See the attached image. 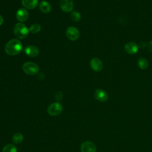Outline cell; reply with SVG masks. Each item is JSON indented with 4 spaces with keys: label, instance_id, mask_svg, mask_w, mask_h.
<instances>
[{
    "label": "cell",
    "instance_id": "obj_1",
    "mask_svg": "<svg viewBox=\"0 0 152 152\" xmlns=\"http://www.w3.org/2000/svg\"><path fill=\"white\" fill-rule=\"evenodd\" d=\"M23 49L21 42L16 39H13L9 40L5 45V52L10 55L14 56L19 54Z\"/></svg>",
    "mask_w": 152,
    "mask_h": 152
},
{
    "label": "cell",
    "instance_id": "obj_2",
    "mask_svg": "<svg viewBox=\"0 0 152 152\" xmlns=\"http://www.w3.org/2000/svg\"><path fill=\"white\" fill-rule=\"evenodd\" d=\"M29 33V30L25 24L21 23H17L14 27V33L18 39L26 38Z\"/></svg>",
    "mask_w": 152,
    "mask_h": 152
},
{
    "label": "cell",
    "instance_id": "obj_3",
    "mask_svg": "<svg viewBox=\"0 0 152 152\" xmlns=\"http://www.w3.org/2000/svg\"><path fill=\"white\" fill-rule=\"evenodd\" d=\"M23 69L26 74L33 75L37 74L39 69L36 64L32 62H27L23 64Z\"/></svg>",
    "mask_w": 152,
    "mask_h": 152
},
{
    "label": "cell",
    "instance_id": "obj_4",
    "mask_svg": "<svg viewBox=\"0 0 152 152\" xmlns=\"http://www.w3.org/2000/svg\"><path fill=\"white\" fill-rule=\"evenodd\" d=\"M63 110V106L59 102H54L50 104L48 107V112L51 116L60 115Z\"/></svg>",
    "mask_w": 152,
    "mask_h": 152
},
{
    "label": "cell",
    "instance_id": "obj_5",
    "mask_svg": "<svg viewBox=\"0 0 152 152\" xmlns=\"http://www.w3.org/2000/svg\"><path fill=\"white\" fill-rule=\"evenodd\" d=\"M66 35L69 40L74 41L78 39L80 36V31L77 28L71 26L67 28L66 31Z\"/></svg>",
    "mask_w": 152,
    "mask_h": 152
},
{
    "label": "cell",
    "instance_id": "obj_6",
    "mask_svg": "<svg viewBox=\"0 0 152 152\" xmlns=\"http://www.w3.org/2000/svg\"><path fill=\"white\" fill-rule=\"evenodd\" d=\"M81 152H96V146L92 141H84L81 145Z\"/></svg>",
    "mask_w": 152,
    "mask_h": 152
},
{
    "label": "cell",
    "instance_id": "obj_7",
    "mask_svg": "<svg viewBox=\"0 0 152 152\" xmlns=\"http://www.w3.org/2000/svg\"><path fill=\"white\" fill-rule=\"evenodd\" d=\"M59 5L64 12H69L73 10L74 2L72 0H61Z\"/></svg>",
    "mask_w": 152,
    "mask_h": 152
},
{
    "label": "cell",
    "instance_id": "obj_8",
    "mask_svg": "<svg viewBox=\"0 0 152 152\" xmlns=\"http://www.w3.org/2000/svg\"><path fill=\"white\" fill-rule=\"evenodd\" d=\"M94 97L99 102H104L108 99V94L104 90L97 88L94 91Z\"/></svg>",
    "mask_w": 152,
    "mask_h": 152
},
{
    "label": "cell",
    "instance_id": "obj_9",
    "mask_svg": "<svg viewBox=\"0 0 152 152\" xmlns=\"http://www.w3.org/2000/svg\"><path fill=\"white\" fill-rule=\"evenodd\" d=\"M124 49L125 52L130 55H133L136 53L138 50V45L133 42H130L127 43L125 46Z\"/></svg>",
    "mask_w": 152,
    "mask_h": 152
},
{
    "label": "cell",
    "instance_id": "obj_10",
    "mask_svg": "<svg viewBox=\"0 0 152 152\" xmlns=\"http://www.w3.org/2000/svg\"><path fill=\"white\" fill-rule=\"evenodd\" d=\"M90 66L95 71H100L103 69V63L100 59L97 58H93L90 61Z\"/></svg>",
    "mask_w": 152,
    "mask_h": 152
},
{
    "label": "cell",
    "instance_id": "obj_11",
    "mask_svg": "<svg viewBox=\"0 0 152 152\" xmlns=\"http://www.w3.org/2000/svg\"><path fill=\"white\" fill-rule=\"evenodd\" d=\"M28 18V11L24 8L19 9L16 12V18L20 22L26 21Z\"/></svg>",
    "mask_w": 152,
    "mask_h": 152
},
{
    "label": "cell",
    "instance_id": "obj_12",
    "mask_svg": "<svg viewBox=\"0 0 152 152\" xmlns=\"http://www.w3.org/2000/svg\"><path fill=\"white\" fill-rule=\"evenodd\" d=\"M24 52L26 54L30 57H35L37 56L39 53V49L33 45H29L27 46L24 49Z\"/></svg>",
    "mask_w": 152,
    "mask_h": 152
},
{
    "label": "cell",
    "instance_id": "obj_13",
    "mask_svg": "<svg viewBox=\"0 0 152 152\" xmlns=\"http://www.w3.org/2000/svg\"><path fill=\"white\" fill-rule=\"evenodd\" d=\"M21 3L26 8L32 10L37 7L38 0H22Z\"/></svg>",
    "mask_w": 152,
    "mask_h": 152
},
{
    "label": "cell",
    "instance_id": "obj_14",
    "mask_svg": "<svg viewBox=\"0 0 152 152\" xmlns=\"http://www.w3.org/2000/svg\"><path fill=\"white\" fill-rule=\"evenodd\" d=\"M39 9L44 13H48L51 10V6L47 1H42L39 5Z\"/></svg>",
    "mask_w": 152,
    "mask_h": 152
},
{
    "label": "cell",
    "instance_id": "obj_15",
    "mask_svg": "<svg viewBox=\"0 0 152 152\" xmlns=\"http://www.w3.org/2000/svg\"><path fill=\"white\" fill-rule=\"evenodd\" d=\"M23 139H24V137H23V134L20 132H17V133H15L13 135L12 141L14 144H20L21 142H22V141H23Z\"/></svg>",
    "mask_w": 152,
    "mask_h": 152
},
{
    "label": "cell",
    "instance_id": "obj_16",
    "mask_svg": "<svg viewBox=\"0 0 152 152\" xmlns=\"http://www.w3.org/2000/svg\"><path fill=\"white\" fill-rule=\"evenodd\" d=\"M138 65L141 69H145L148 65L147 60L144 58H140L138 61Z\"/></svg>",
    "mask_w": 152,
    "mask_h": 152
},
{
    "label": "cell",
    "instance_id": "obj_17",
    "mask_svg": "<svg viewBox=\"0 0 152 152\" xmlns=\"http://www.w3.org/2000/svg\"><path fill=\"white\" fill-rule=\"evenodd\" d=\"M2 152H17V148L14 144H8L4 146Z\"/></svg>",
    "mask_w": 152,
    "mask_h": 152
},
{
    "label": "cell",
    "instance_id": "obj_18",
    "mask_svg": "<svg viewBox=\"0 0 152 152\" xmlns=\"http://www.w3.org/2000/svg\"><path fill=\"white\" fill-rule=\"evenodd\" d=\"M71 18L73 21H74L75 22H78L81 20V15L80 13L78 12V11H74L71 14Z\"/></svg>",
    "mask_w": 152,
    "mask_h": 152
},
{
    "label": "cell",
    "instance_id": "obj_19",
    "mask_svg": "<svg viewBox=\"0 0 152 152\" xmlns=\"http://www.w3.org/2000/svg\"><path fill=\"white\" fill-rule=\"evenodd\" d=\"M28 30L29 31L32 33H36L41 30V26L38 24H34L30 27Z\"/></svg>",
    "mask_w": 152,
    "mask_h": 152
},
{
    "label": "cell",
    "instance_id": "obj_20",
    "mask_svg": "<svg viewBox=\"0 0 152 152\" xmlns=\"http://www.w3.org/2000/svg\"><path fill=\"white\" fill-rule=\"evenodd\" d=\"M55 98L57 100H61L62 98V94L61 91L56 93V94H55Z\"/></svg>",
    "mask_w": 152,
    "mask_h": 152
},
{
    "label": "cell",
    "instance_id": "obj_21",
    "mask_svg": "<svg viewBox=\"0 0 152 152\" xmlns=\"http://www.w3.org/2000/svg\"><path fill=\"white\" fill-rule=\"evenodd\" d=\"M148 49L150 52H152V40L148 44Z\"/></svg>",
    "mask_w": 152,
    "mask_h": 152
},
{
    "label": "cell",
    "instance_id": "obj_22",
    "mask_svg": "<svg viewBox=\"0 0 152 152\" xmlns=\"http://www.w3.org/2000/svg\"><path fill=\"white\" fill-rule=\"evenodd\" d=\"M3 22H4V19H3L2 17L0 15V26H1Z\"/></svg>",
    "mask_w": 152,
    "mask_h": 152
}]
</instances>
